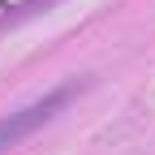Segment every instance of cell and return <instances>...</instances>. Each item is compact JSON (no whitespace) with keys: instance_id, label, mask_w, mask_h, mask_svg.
<instances>
[{"instance_id":"2","label":"cell","mask_w":155,"mask_h":155,"mask_svg":"<svg viewBox=\"0 0 155 155\" xmlns=\"http://www.w3.org/2000/svg\"><path fill=\"white\" fill-rule=\"evenodd\" d=\"M48 5H56V0H22V5H13L5 17H0V26H13V22H22V17H30V13H43Z\"/></svg>"},{"instance_id":"1","label":"cell","mask_w":155,"mask_h":155,"mask_svg":"<svg viewBox=\"0 0 155 155\" xmlns=\"http://www.w3.org/2000/svg\"><path fill=\"white\" fill-rule=\"evenodd\" d=\"M73 91H78V82H65V86H52L48 95H39V99H35V104H26V108L5 112V116H0V155H5L9 147H17L22 138H30L39 125H48L52 116L73 99Z\"/></svg>"}]
</instances>
